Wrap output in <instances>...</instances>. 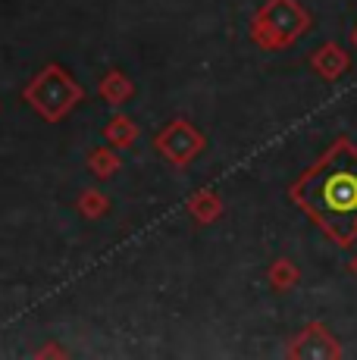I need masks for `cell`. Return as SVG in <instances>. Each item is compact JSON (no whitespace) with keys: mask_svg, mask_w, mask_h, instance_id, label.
<instances>
[{"mask_svg":"<svg viewBox=\"0 0 357 360\" xmlns=\"http://www.w3.org/2000/svg\"><path fill=\"white\" fill-rule=\"evenodd\" d=\"M313 69H317L323 79H339V75L348 69V57L335 44H326L313 53Z\"/></svg>","mask_w":357,"mask_h":360,"instance_id":"5","label":"cell"},{"mask_svg":"<svg viewBox=\"0 0 357 360\" xmlns=\"http://www.w3.org/2000/svg\"><path fill=\"white\" fill-rule=\"evenodd\" d=\"M157 148H160L173 163L185 166L191 157L197 154V150L204 148V138L197 135V131L191 129L188 122H173V126H167V129L160 131V138H157Z\"/></svg>","mask_w":357,"mask_h":360,"instance_id":"4","label":"cell"},{"mask_svg":"<svg viewBox=\"0 0 357 360\" xmlns=\"http://www.w3.org/2000/svg\"><path fill=\"white\" fill-rule=\"evenodd\" d=\"M191 213H195V219H201V223H210V219H214L216 213H219L216 198L210 195V191H207V195H201V198L195 200V204H191Z\"/></svg>","mask_w":357,"mask_h":360,"instance_id":"8","label":"cell"},{"mask_svg":"<svg viewBox=\"0 0 357 360\" xmlns=\"http://www.w3.org/2000/svg\"><path fill=\"white\" fill-rule=\"evenodd\" d=\"M25 101H29L44 120H63L66 110H70L75 101H82V88H75L60 66H47L44 72L32 82L29 91H25Z\"/></svg>","mask_w":357,"mask_h":360,"instance_id":"3","label":"cell"},{"mask_svg":"<svg viewBox=\"0 0 357 360\" xmlns=\"http://www.w3.org/2000/svg\"><path fill=\"white\" fill-rule=\"evenodd\" d=\"M135 135H138V129H135L126 116H116V120L107 126V138L113 144H119V148H129V144L135 141Z\"/></svg>","mask_w":357,"mask_h":360,"instance_id":"7","label":"cell"},{"mask_svg":"<svg viewBox=\"0 0 357 360\" xmlns=\"http://www.w3.org/2000/svg\"><path fill=\"white\" fill-rule=\"evenodd\" d=\"M292 198L339 245H351L357 235V148L339 141L294 185Z\"/></svg>","mask_w":357,"mask_h":360,"instance_id":"1","label":"cell"},{"mask_svg":"<svg viewBox=\"0 0 357 360\" xmlns=\"http://www.w3.org/2000/svg\"><path fill=\"white\" fill-rule=\"evenodd\" d=\"M100 98H107L110 103H119L126 98H132V82H126L119 72H110L104 82H100Z\"/></svg>","mask_w":357,"mask_h":360,"instance_id":"6","label":"cell"},{"mask_svg":"<svg viewBox=\"0 0 357 360\" xmlns=\"http://www.w3.org/2000/svg\"><path fill=\"white\" fill-rule=\"evenodd\" d=\"M354 269H357V263H354Z\"/></svg>","mask_w":357,"mask_h":360,"instance_id":"11","label":"cell"},{"mask_svg":"<svg viewBox=\"0 0 357 360\" xmlns=\"http://www.w3.org/2000/svg\"><path fill=\"white\" fill-rule=\"evenodd\" d=\"M311 19L307 10L298 6L294 0H270V4L260 10L257 22L251 25V34L260 47L266 51H276V47H288L307 32Z\"/></svg>","mask_w":357,"mask_h":360,"instance_id":"2","label":"cell"},{"mask_svg":"<svg viewBox=\"0 0 357 360\" xmlns=\"http://www.w3.org/2000/svg\"><path fill=\"white\" fill-rule=\"evenodd\" d=\"M270 279H273V285H276V288H288L294 282V269L288 266V260H279L276 266H273Z\"/></svg>","mask_w":357,"mask_h":360,"instance_id":"9","label":"cell"},{"mask_svg":"<svg viewBox=\"0 0 357 360\" xmlns=\"http://www.w3.org/2000/svg\"><path fill=\"white\" fill-rule=\"evenodd\" d=\"M91 169L98 172V176H110V172L116 169V157L107 154V150H98V154H91Z\"/></svg>","mask_w":357,"mask_h":360,"instance_id":"10","label":"cell"}]
</instances>
